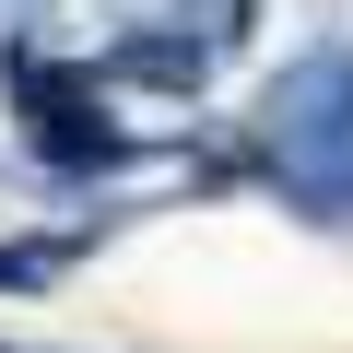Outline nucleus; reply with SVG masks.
<instances>
[{"label":"nucleus","instance_id":"nucleus-1","mask_svg":"<svg viewBox=\"0 0 353 353\" xmlns=\"http://www.w3.org/2000/svg\"><path fill=\"white\" fill-rule=\"evenodd\" d=\"M259 165L283 176L294 212H353V48H306L259 94Z\"/></svg>","mask_w":353,"mask_h":353},{"label":"nucleus","instance_id":"nucleus-2","mask_svg":"<svg viewBox=\"0 0 353 353\" xmlns=\"http://www.w3.org/2000/svg\"><path fill=\"white\" fill-rule=\"evenodd\" d=\"M12 118H24V153L36 165H59V176H94V165H118L130 153V130L106 118V83H94V59H12Z\"/></svg>","mask_w":353,"mask_h":353}]
</instances>
